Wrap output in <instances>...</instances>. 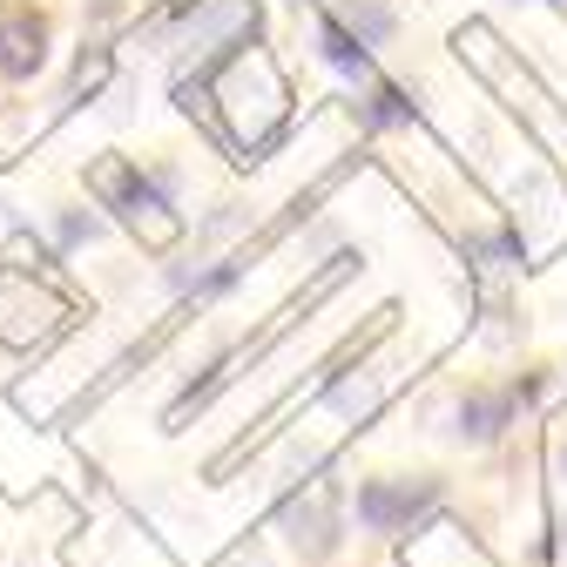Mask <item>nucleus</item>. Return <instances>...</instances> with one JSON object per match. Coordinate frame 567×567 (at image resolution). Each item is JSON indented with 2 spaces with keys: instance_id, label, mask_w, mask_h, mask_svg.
Returning a JSON list of instances; mask_svg holds the SVG:
<instances>
[{
  "instance_id": "nucleus-1",
  "label": "nucleus",
  "mask_w": 567,
  "mask_h": 567,
  "mask_svg": "<svg viewBox=\"0 0 567 567\" xmlns=\"http://www.w3.org/2000/svg\"><path fill=\"white\" fill-rule=\"evenodd\" d=\"M89 189L102 196V209H115V224L142 244V250H176L183 244V209H169V196L142 176L128 156H95L89 163Z\"/></svg>"
},
{
  "instance_id": "nucleus-2",
  "label": "nucleus",
  "mask_w": 567,
  "mask_h": 567,
  "mask_svg": "<svg viewBox=\"0 0 567 567\" xmlns=\"http://www.w3.org/2000/svg\"><path fill=\"white\" fill-rule=\"evenodd\" d=\"M250 34H257V0H196L176 41V95H189L203 75H217L237 48H250Z\"/></svg>"
},
{
  "instance_id": "nucleus-3",
  "label": "nucleus",
  "mask_w": 567,
  "mask_h": 567,
  "mask_svg": "<svg viewBox=\"0 0 567 567\" xmlns=\"http://www.w3.org/2000/svg\"><path fill=\"white\" fill-rule=\"evenodd\" d=\"M68 324V298L28 264H0V344H48Z\"/></svg>"
},
{
  "instance_id": "nucleus-4",
  "label": "nucleus",
  "mask_w": 567,
  "mask_h": 567,
  "mask_svg": "<svg viewBox=\"0 0 567 567\" xmlns=\"http://www.w3.org/2000/svg\"><path fill=\"white\" fill-rule=\"evenodd\" d=\"M433 507H440V480H365L359 486V520L372 534H405Z\"/></svg>"
},
{
  "instance_id": "nucleus-5",
  "label": "nucleus",
  "mask_w": 567,
  "mask_h": 567,
  "mask_svg": "<svg viewBox=\"0 0 567 567\" xmlns=\"http://www.w3.org/2000/svg\"><path fill=\"white\" fill-rule=\"evenodd\" d=\"M48 61V21L34 0H0V82H28Z\"/></svg>"
},
{
  "instance_id": "nucleus-6",
  "label": "nucleus",
  "mask_w": 567,
  "mask_h": 567,
  "mask_svg": "<svg viewBox=\"0 0 567 567\" xmlns=\"http://www.w3.org/2000/svg\"><path fill=\"white\" fill-rule=\"evenodd\" d=\"M520 405V385H501V392H466L460 399V433L466 440H501L507 433V419Z\"/></svg>"
},
{
  "instance_id": "nucleus-7",
  "label": "nucleus",
  "mask_w": 567,
  "mask_h": 567,
  "mask_svg": "<svg viewBox=\"0 0 567 567\" xmlns=\"http://www.w3.org/2000/svg\"><path fill=\"white\" fill-rule=\"evenodd\" d=\"M318 41H324V61H331V68H344V75H372V54H365V41L351 34V28H344L338 14H324Z\"/></svg>"
},
{
  "instance_id": "nucleus-8",
  "label": "nucleus",
  "mask_w": 567,
  "mask_h": 567,
  "mask_svg": "<svg viewBox=\"0 0 567 567\" xmlns=\"http://www.w3.org/2000/svg\"><path fill=\"white\" fill-rule=\"evenodd\" d=\"M365 122H372V128H392V122H412V102H405L399 89H379V95H372V109H365Z\"/></svg>"
},
{
  "instance_id": "nucleus-9",
  "label": "nucleus",
  "mask_w": 567,
  "mask_h": 567,
  "mask_svg": "<svg viewBox=\"0 0 567 567\" xmlns=\"http://www.w3.org/2000/svg\"><path fill=\"white\" fill-rule=\"evenodd\" d=\"M560 460H567V453H560Z\"/></svg>"
}]
</instances>
